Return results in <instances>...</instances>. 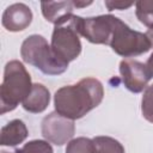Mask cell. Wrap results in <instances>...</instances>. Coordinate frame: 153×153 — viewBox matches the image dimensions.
Masks as SVG:
<instances>
[{
  "instance_id": "cell-1",
  "label": "cell",
  "mask_w": 153,
  "mask_h": 153,
  "mask_svg": "<svg viewBox=\"0 0 153 153\" xmlns=\"http://www.w3.org/2000/svg\"><path fill=\"white\" fill-rule=\"evenodd\" d=\"M103 97V84L98 79L88 76L74 85L60 87L54 94V106L56 112L74 121L97 108Z\"/></svg>"
},
{
  "instance_id": "cell-2",
  "label": "cell",
  "mask_w": 153,
  "mask_h": 153,
  "mask_svg": "<svg viewBox=\"0 0 153 153\" xmlns=\"http://www.w3.org/2000/svg\"><path fill=\"white\" fill-rule=\"evenodd\" d=\"M32 81L24 65L18 60H11L5 65L4 78L0 86V112L1 115L13 111L19 103L30 94Z\"/></svg>"
},
{
  "instance_id": "cell-3",
  "label": "cell",
  "mask_w": 153,
  "mask_h": 153,
  "mask_svg": "<svg viewBox=\"0 0 153 153\" xmlns=\"http://www.w3.org/2000/svg\"><path fill=\"white\" fill-rule=\"evenodd\" d=\"M20 56L25 63L36 67L47 75H60L68 68V63L54 54L48 41L41 35H30L23 41Z\"/></svg>"
},
{
  "instance_id": "cell-4",
  "label": "cell",
  "mask_w": 153,
  "mask_h": 153,
  "mask_svg": "<svg viewBox=\"0 0 153 153\" xmlns=\"http://www.w3.org/2000/svg\"><path fill=\"white\" fill-rule=\"evenodd\" d=\"M80 20L81 17L69 14L54 25L50 47L54 54L66 63L74 61L81 53Z\"/></svg>"
},
{
  "instance_id": "cell-5",
  "label": "cell",
  "mask_w": 153,
  "mask_h": 153,
  "mask_svg": "<svg viewBox=\"0 0 153 153\" xmlns=\"http://www.w3.org/2000/svg\"><path fill=\"white\" fill-rule=\"evenodd\" d=\"M109 45L122 57H134L147 53L152 44L146 33L130 29L120 18H116Z\"/></svg>"
},
{
  "instance_id": "cell-6",
  "label": "cell",
  "mask_w": 153,
  "mask_h": 153,
  "mask_svg": "<svg viewBox=\"0 0 153 153\" xmlns=\"http://www.w3.org/2000/svg\"><path fill=\"white\" fill-rule=\"evenodd\" d=\"M115 16L112 14H102L97 17L82 18L79 25L80 36L86 38L93 44H108L110 43L115 22Z\"/></svg>"
},
{
  "instance_id": "cell-7",
  "label": "cell",
  "mask_w": 153,
  "mask_h": 153,
  "mask_svg": "<svg viewBox=\"0 0 153 153\" xmlns=\"http://www.w3.org/2000/svg\"><path fill=\"white\" fill-rule=\"evenodd\" d=\"M41 131L47 141L56 146H62L69 142L74 136L75 124L73 120H69L54 111L42 120Z\"/></svg>"
},
{
  "instance_id": "cell-8",
  "label": "cell",
  "mask_w": 153,
  "mask_h": 153,
  "mask_svg": "<svg viewBox=\"0 0 153 153\" xmlns=\"http://www.w3.org/2000/svg\"><path fill=\"white\" fill-rule=\"evenodd\" d=\"M120 74L126 88L133 93H140L146 90L153 78L146 63L133 59H124L120 62Z\"/></svg>"
},
{
  "instance_id": "cell-9",
  "label": "cell",
  "mask_w": 153,
  "mask_h": 153,
  "mask_svg": "<svg viewBox=\"0 0 153 153\" xmlns=\"http://www.w3.org/2000/svg\"><path fill=\"white\" fill-rule=\"evenodd\" d=\"M31 22L32 11L27 5L23 2H16L6 7L1 17L2 26L11 32L25 30L31 24Z\"/></svg>"
},
{
  "instance_id": "cell-10",
  "label": "cell",
  "mask_w": 153,
  "mask_h": 153,
  "mask_svg": "<svg viewBox=\"0 0 153 153\" xmlns=\"http://www.w3.org/2000/svg\"><path fill=\"white\" fill-rule=\"evenodd\" d=\"M50 103V92L43 84H33L30 94L24 99L22 106L25 111L31 114L43 112Z\"/></svg>"
},
{
  "instance_id": "cell-11",
  "label": "cell",
  "mask_w": 153,
  "mask_h": 153,
  "mask_svg": "<svg viewBox=\"0 0 153 153\" xmlns=\"http://www.w3.org/2000/svg\"><path fill=\"white\" fill-rule=\"evenodd\" d=\"M29 135L26 124L22 120H12L0 130V145L14 147L26 140Z\"/></svg>"
},
{
  "instance_id": "cell-12",
  "label": "cell",
  "mask_w": 153,
  "mask_h": 153,
  "mask_svg": "<svg viewBox=\"0 0 153 153\" xmlns=\"http://www.w3.org/2000/svg\"><path fill=\"white\" fill-rule=\"evenodd\" d=\"M41 10L45 20L55 25L67 16L73 14L74 5L73 1H42Z\"/></svg>"
},
{
  "instance_id": "cell-13",
  "label": "cell",
  "mask_w": 153,
  "mask_h": 153,
  "mask_svg": "<svg viewBox=\"0 0 153 153\" xmlns=\"http://www.w3.org/2000/svg\"><path fill=\"white\" fill-rule=\"evenodd\" d=\"M96 145V153H124V147L120 141L110 136L93 137Z\"/></svg>"
},
{
  "instance_id": "cell-14",
  "label": "cell",
  "mask_w": 153,
  "mask_h": 153,
  "mask_svg": "<svg viewBox=\"0 0 153 153\" xmlns=\"http://www.w3.org/2000/svg\"><path fill=\"white\" fill-rule=\"evenodd\" d=\"M135 14L141 24L153 27V0H139L135 2Z\"/></svg>"
},
{
  "instance_id": "cell-15",
  "label": "cell",
  "mask_w": 153,
  "mask_h": 153,
  "mask_svg": "<svg viewBox=\"0 0 153 153\" xmlns=\"http://www.w3.org/2000/svg\"><path fill=\"white\" fill-rule=\"evenodd\" d=\"M66 153H96L94 141L84 136L72 139L67 143Z\"/></svg>"
},
{
  "instance_id": "cell-16",
  "label": "cell",
  "mask_w": 153,
  "mask_h": 153,
  "mask_svg": "<svg viewBox=\"0 0 153 153\" xmlns=\"http://www.w3.org/2000/svg\"><path fill=\"white\" fill-rule=\"evenodd\" d=\"M0 153H54V149L47 140H31L26 142L22 148H18L13 152L2 149Z\"/></svg>"
},
{
  "instance_id": "cell-17",
  "label": "cell",
  "mask_w": 153,
  "mask_h": 153,
  "mask_svg": "<svg viewBox=\"0 0 153 153\" xmlns=\"http://www.w3.org/2000/svg\"><path fill=\"white\" fill-rule=\"evenodd\" d=\"M141 112L145 120L153 123V84L147 86L141 99Z\"/></svg>"
},
{
  "instance_id": "cell-18",
  "label": "cell",
  "mask_w": 153,
  "mask_h": 153,
  "mask_svg": "<svg viewBox=\"0 0 153 153\" xmlns=\"http://www.w3.org/2000/svg\"><path fill=\"white\" fill-rule=\"evenodd\" d=\"M105 6L109 11H114V10H127L129 7H131L134 5V2H126V1H110V0H106L105 2Z\"/></svg>"
},
{
  "instance_id": "cell-19",
  "label": "cell",
  "mask_w": 153,
  "mask_h": 153,
  "mask_svg": "<svg viewBox=\"0 0 153 153\" xmlns=\"http://www.w3.org/2000/svg\"><path fill=\"white\" fill-rule=\"evenodd\" d=\"M92 4V1H73V5H74V7H86V6H88V5H91Z\"/></svg>"
},
{
  "instance_id": "cell-20",
  "label": "cell",
  "mask_w": 153,
  "mask_h": 153,
  "mask_svg": "<svg viewBox=\"0 0 153 153\" xmlns=\"http://www.w3.org/2000/svg\"><path fill=\"white\" fill-rule=\"evenodd\" d=\"M146 66H147V68L149 69L151 74L153 75V53L149 55V57H148V60H147V62H146Z\"/></svg>"
},
{
  "instance_id": "cell-21",
  "label": "cell",
  "mask_w": 153,
  "mask_h": 153,
  "mask_svg": "<svg viewBox=\"0 0 153 153\" xmlns=\"http://www.w3.org/2000/svg\"><path fill=\"white\" fill-rule=\"evenodd\" d=\"M145 33H146L147 38L149 39V42H151V44H152V47H153V27H149Z\"/></svg>"
}]
</instances>
